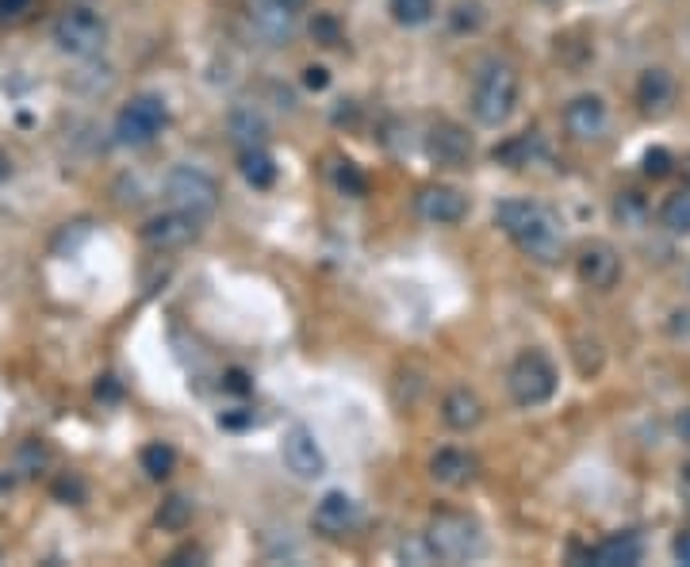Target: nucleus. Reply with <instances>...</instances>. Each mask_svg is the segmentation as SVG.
<instances>
[{
    "mask_svg": "<svg viewBox=\"0 0 690 567\" xmlns=\"http://www.w3.org/2000/svg\"><path fill=\"white\" fill-rule=\"evenodd\" d=\"M671 165H675V157H671V150H664V146H652L649 154H644V173L649 177H667L671 173Z\"/></svg>",
    "mask_w": 690,
    "mask_h": 567,
    "instance_id": "obj_30",
    "label": "nucleus"
},
{
    "mask_svg": "<svg viewBox=\"0 0 690 567\" xmlns=\"http://www.w3.org/2000/svg\"><path fill=\"white\" fill-rule=\"evenodd\" d=\"M238 169H242L246 185H253V188H273L276 185V162H273V154H269L265 146L242 150V157H238Z\"/></svg>",
    "mask_w": 690,
    "mask_h": 567,
    "instance_id": "obj_21",
    "label": "nucleus"
},
{
    "mask_svg": "<svg viewBox=\"0 0 690 567\" xmlns=\"http://www.w3.org/2000/svg\"><path fill=\"white\" fill-rule=\"evenodd\" d=\"M476 472H479L476 457L464 449H438L430 457V475L441 487H468L476 480Z\"/></svg>",
    "mask_w": 690,
    "mask_h": 567,
    "instance_id": "obj_19",
    "label": "nucleus"
},
{
    "mask_svg": "<svg viewBox=\"0 0 690 567\" xmlns=\"http://www.w3.org/2000/svg\"><path fill=\"white\" fill-rule=\"evenodd\" d=\"M426 544H430L433 559L445 564H468L484 552V533L479 525L461 510H438L426 529Z\"/></svg>",
    "mask_w": 690,
    "mask_h": 567,
    "instance_id": "obj_3",
    "label": "nucleus"
},
{
    "mask_svg": "<svg viewBox=\"0 0 690 567\" xmlns=\"http://www.w3.org/2000/svg\"><path fill=\"white\" fill-rule=\"evenodd\" d=\"M311 32H314V35H322V39H326V47H334V43H337V24H334L330 16H322L319 24L311 27Z\"/></svg>",
    "mask_w": 690,
    "mask_h": 567,
    "instance_id": "obj_34",
    "label": "nucleus"
},
{
    "mask_svg": "<svg viewBox=\"0 0 690 567\" xmlns=\"http://www.w3.org/2000/svg\"><path fill=\"white\" fill-rule=\"evenodd\" d=\"M9 173H12V162L9 157H0V177H9Z\"/></svg>",
    "mask_w": 690,
    "mask_h": 567,
    "instance_id": "obj_39",
    "label": "nucleus"
},
{
    "mask_svg": "<svg viewBox=\"0 0 690 567\" xmlns=\"http://www.w3.org/2000/svg\"><path fill=\"white\" fill-rule=\"evenodd\" d=\"M35 0H0V20H20L24 12H32Z\"/></svg>",
    "mask_w": 690,
    "mask_h": 567,
    "instance_id": "obj_31",
    "label": "nucleus"
},
{
    "mask_svg": "<svg viewBox=\"0 0 690 567\" xmlns=\"http://www.w3.org/2000/svg\"><path fill=\"white\" fill-rule=\"evenodd\" d=\"M449 24H453V32H479L484 27V4L479 0H461V4H453V12H449Z\"/></svg>",
    "mask_w": 690,
    "mask_h": 567,
    "instance_id": "obj_27",
    "label": "nucleus"
},
{
    "mask_svg": "<svg viewBox=\"0 0 690 567\" xmlns=\"http://www.w3.org/2000/svg\"><path fill=\"white\" fill-rule=\"evenodd\" d=\"M276 4H281V9H288L292 16H299V12H304L307 4H311V0H276Z\"/></svg>",
    "mask_w": 690,
    "mask_h": 567,
    "instance_id": "obj_37",
    "label": "nucleus"
},
{
    "mask_svg": "<svg viewBox=\"0 0 690 567\" xmlns=\"http://www.w3.org/2000/svg\"><path fill=\"white\" fill-rule=\"evenodd\" d=\"M507 388H510V399H514L518 406H526V411L545 406L560 388L557 365H552L542 350L518 353L514 365H510V373H507Z\"/></svg>",
    "mask_w": 690,
    "mask_h": 567,
    "instance_id": "obj_4",
    "label": "nucleus"
},
{
    "mask_svg": "<svg viewBox=\"0 0 690 567\" xmlns=\"http://www.w3.org/2000/svg\"><path fill=\"white\" fill-rule=\"evenodd\" d=\"M675 434H679L682 445H690V411H682L679 418H675Z\"/></svg>",
    "mask_w": 690,
    "mask_h": 567,
    "instance_id": "obj_35",
    "label": "nucleus"
},
{
    "mask_svg": "<svg viewBox=\"0 0 690 567\" xmlns=\"http://www.w3.org/2000/svg\"><path fill=\"white\" fill-rule=\"evenodd\" d=\"M281 457H284V468H288L296 480H319V475L326 472V452H322L319 437L307 426H299V422L284 429Z\"/></svg>",
    "mask_w": 690,
    "mask_h": 567,
    "instance_id": "obj_9",
    "label": "nucleus"
},
{
    "mask_svg": "<svg viewBox=\"0 0 690 567\" xmlns=\"http://www.w3.org/2000/svg\"><path fill=\"white\" fill-rule=\"evenodd\" d=\"M227 388H230V391H250V380H246L242 373H230V376H227Z\"/></svg>",
    "mask_w": 690,
    "mask_h": 567,
    "instance_id": "obj_36",
    "label": "nucleus"
},
{
    "mask_svg": "<svg viewBox=\"0 0 690 567\" xmlns=\"http://www.w3.org/2000/svg\"><path fill=\"white\" fill-rule=\"evenodd\" d=\"M564 131L572 134L575 142H598L606 131H610V108H606L603 96L583 93L575 101H568L564 108Z\"/></svg>",
    "mask_w": 690,
    "mask_h": 567,
    "instance_id": "obj_13",
    "label": "nucleus"
},
{
    "mask_svg": "<svg viewBox=\"0 0 690 567\" xmlns=\"http://www.w3.org/2000/svg\"><path fill=\"white\" fill-rule=\"evenodd\" d=\"M682 173H687V180H690V154H687V162H682Z\"/></svg>",
    "mask_w": 690,
    "mask_h": 567,
    "instance_id": "obj_40",
    "label": "nucleus"
},
{
    "mask_svg": "<svg viewBox=\"0 0 690 567\" xmlns=\"http://www.w3.org/2000/svg\"><path fill=\"white\" fill-rule=\"evenodd\" d=\"M304 85L307 88H326L330 85V73L322 70V66H307V70H304Z\"/></svg>",
    "mask_w": 690,
    "mask_h": 567,
    "instance_id": "obj_32",
    "label": "nucleus"
},
{
    "mask_svg": "<svg viewBox=\"0 0 690 567\" xmlns=\"http://www.w3.org/2000/svg\"><path fill=\"white\" fill-rule=\"evenodd\" d=\"M361 521V503L345 491H326L311 510V529L322 536H345Z\"/></svg>",
    "mask_w": 690,
    "mask_h": 567,
    "instance_id": "obj_12",
    "label": "nucleus"
},
{
    "mask_svg": "<svg viewBox=\"0 0 690 567\" xmlns=\"http://www.w3.org/2000/svg\"><path fill=\"white\" fill-rule=\"evenodd\" d=\"M55 43L62 55L96 58L104 50V43H108V24L88 9H70L55 20Z\"/></svg>",
    "mask_w": 690,
    "mask_h": 567,
    "instance_id": "obj_7",
    "label": "nucleus"
},
{
    "mask_svg": "<svg viewBox=\"0 0 690 567\" xmlns=\"http://www.w3.org/2000/svg\"><path fill=\"white\" fill-rule=\"evenodd\" d=\"M227 131L238 150H253V146H265L269 142V123L261 119V111H253V108H238L235 116L227 119Z\"/></svg>",
    "mask_w": 690,
    "mask_h": 567,
    "instance_id": "obj_20",
    "label": "nucleus"
},
{
    "mask_svg": "<svg viewBox=\"0 0 690 567\" xmlns=\"http://www.w3.org/2000/svg\"><path fill=\"white\" fill-rule=\"evenodd\" d=\"M472 150H476L472 134L461 123H453V119H438L426 131V157L433 165H441V169H464L472 162Z\"/></svg>",
    "mask_w": 690,
    "mask_h": 567,
    "instance_id": "obj_10",
    "label": "nucleus"
},
{
    "mask_svg": "<svg viewBox=\"0 0 690 567\" xmlns=\"http://www.w3.org/2000/svg\"><path fill=\"white\" fill-rule=\"evenodd\" d=\"M189 521H192V503L185 495H169L162 506H157V525L169 529V533L189 529Z\"/></svg>",
    "mask_w": 690,
    "mask_h": 567,
    "instance_id": "obj_25",
    "label": "nucleus"
},
{
    "mask_svg": "<svg viewBox=\"0 0 690 567\" xmlns=\"http://www.w3.org/2000/svg\"><path fill=\"white\" fill-rule=\"evenodd\" d=\"M679 491H682V498L690 503V464H682V472H679Z\"/></svg>",
    "mask_w": 690,
    "mask_h": 567,
    "instance_id": "obj_38",
    "label": "nucleus"
},
{
    "mask_svg": "<svg viewBox=\"0 0 690 567\" xmlns=\"http://www.w3.org/2000/svg\"><path fill=\"white\" fill-rule=\"evenodd\" d=\"M441 422L456 434H468L484 422V399L472 388H453L445 399H441Z\"/></svg>",
    "mask_w": 690,
    "mask_h": 567,
    "instance_id": "obj_18",
    "label": "nucleus"
},
{
    "mask_svg": "<svg viewBox=\"0 0 690 567\" xmlns=\"http://www.w3.org/2000/svg\"><path fill=\"white\" fill-rule=\"evenodd\" d=\"M659 223H664V231L687 238L690 234V188H679V192L667 196L664 208H659Z\"/></svg>",
    "mask_w": 690,
    "mask_h": 567,
    "instance_id": "obj_22",
    "label": "nucleus"
},
{
    "mask_svg": "<svg viewBox=\"0 0 690 567\" xmlns=\"http://www.w3.org/2000/svg\"><path fill=\"white\" fill-rule=\"evenodd\" d=\"M518 101H522V78L510 62H491L479 66L476 85H472V116L484 127H502L510 116L518 111Z\"/></svg>",
    "mask_w": 690,
    "mask_h": 567,
    "instance_id": "obj_2",
    "label": "nucleus"
},
{
    "mask_svg": "<svg viewBox=\"0 0 690 567\" xmlns=\"http://www.w3.org/2000/svg\"><path fill=\"white\" fill-rule=\"evenodd\" d=\"M169 123V108L162 96H134L131 104H123V111L116 116V142L119 146H150L157 134Z\"/></svg>",
    "mask_w": 690,
    "mask_h": 567,
    "instance_id": "obj_6",
    "label": "nucleus"
},
{
    "mask_svg": "<svg viewBox=\"0 0 690 567\" xmlns=\"http://www.w3.org/2000/svg\"><path fill=\"white\" fill-rule=\"evenodd\" d=\"M388 12L400 27H423L433 20L438 4L433 0H388Z\"/></svg>",
    "mask_w": 690,
    "mask_h": 567,
    "instance_id": "obj_23",
    "label": "nucleus"
},
{
    "mask_svg": "<svg viewBox=\"0 0 690 567\" xmlns=\"http://www.w3.org/2000/svg\"><path fill=\"white\" fill-rule=\"evenodd\" d=\"M165 200L177 211L192 218H212L215 208H219V185L207 177L204 169H192V165H177V169L165 177Z\"/></svg>",
    "mask_w": 690,
    "mask_h": 567,
    "instance_id": "obj_5",
    "label": "nucleus"
},
{
    "mask_svg": "<svg viewBox=\"0 0 690 567\" xmlns=\"http://www.w3.org/2000/svg\"><path fill=\"white\" fill-rule=\"evenodd\" d=\"M534 146L537 139L534 134H518V139H510L502 150H495V162H507V165H530V157H534Z\"/></svg>",
    "mask_w": 690,
    "mask_h": 567,
    "instance_id": "obj_28",
    "label": "nucleus"
},
{
    "mask_svg": "<svg viewBox=\"0 0 690 567\" xmlns=\"http://www.w3.org/2000/svg\"><path fill=\"white\" fill-rule=\"evenodd\" d=\"M587 559L598 567H633L644 559V541L637 533H610L587 552Z\"/></svg>",
    "mask_w": 690,
    "mask_h": 567,
    "instance_id": "obj_17",
    "label": "nucleus"
},
{
    "mask_svg": "<svg viewBox=\"0 0 690 567\" xmlns=\"http://www.w3.org/2000/svg\"><path fill=\"white\" fill-rule=\"evenodd\" d=\"M614 215H618L621 226H641L649 218V203H644L641 192H618L614 200Z\"/></svg>",
    "mask_w": 690,
    "mask_h": 567,
    "instance_id": "obj_26",
    "label": "nucleus"
},
{
    "mask_svg": "<svg viewBox=\"0 0 690 567\" xmlns=\"http://www.w3.org/2000/svg\"><path fill=\"white\" fill-rule=\"evenodd\" d=\"M334 180H337V188H342L345 196H365V177L357 173V165L354 162H337V169H334Z\"/></svg>",
    "mask_w": 690,
    "mask_h": 567,
    "instance_id": "obj_29",
    "label": "nucleus"
},
{
    "mask_svg": "<svg viewBox=\"0 0 690 567\" xmlns=\"http://www.w3.org/2000/svg\"><path fill=\"white\" fill-rule=\"evenodd\" d=\"M418 215H423L426 223L453 226L468 215V200H464V192L453 185H426L423 192H418Z\"/></svg>",
    "mask_w": 690,
    "mask_h": 567,
    "instance_id": "obj_14",
    "label": "nucleus"
},
{
    "mask_svg": "<svg viewBox=\"0 0 690 567\" xmlns=\"http://www.w3.org/2000/svg\"><path fill=\"white\" fill-rule=\"evenodd\" d=\"M675 93H679L675 78L667 70H659V66L644 70L641 81H637V104H641L644 116H664V111H671Z\"/></svg>",
    "mask_w": 690,
    "mask_h": 567,
    "instance_id": "obj_16",
    "label": "nucleus"
},
{
    "mask_svg": "<svg viewBox=\"0 0 690 567\" xmlns=\"http://www.w3.org/2000/svg\"><path fill=\"white\" fill-rule=\"evenodd\" d=\"M0 559H4V552H0Z\"/></svg>",
    "mask_w": 690,
    "mask_h": 567,
    "instance_id": "obj_41",
    "label": "nucleus"
},
{
    "mask_svg": "<svg viewBox=\"0 0 690 567\" xmlns=\"http://www.w3.org/2000/svg\"><path fill=\"white\" fill-rule=\"evenodd\" d=\"M200 234V218L185 215V211H162V215L146 218V226H142V241H146L150 249H157V253H177V249L192 246Z\"/></svg>",
    "mask_w": 690,
    "mask_h": 567,
    "instance_id": "obj_11",
    "label": "nucleus"
},
{
    "mask_svg": "<svg viewBox=\"0 0 690 567\" xmlns=\"http://www.w3.org/2000/svg\"><path fill=\"white\" fill-rule=\"evenodd\" d=\"M250 20L253 32L269 43V47H284L296 35V16L288 9H281L276 0H250Z\"/></svg>",
    "mask_w": 690,
    "mask_h": 567,
    "instance_id": "obj_15",
    "label": "nucleus"
},
{
    "mask_svg": "<svg viewBox=\"0 0 690 567\" xmlns=\"http://www.w3.org/2000/svg\"><path fill=\"white\" fill-rule=\"evenodd\" d=\"M671 552H675V559H679V564H687V567H690V529H682V533L675 536Z\"/></svg>",
    "mask_w": 690,
    "mask_h": 567,
    "instance_id": "obj_33",
    "label": "nucleus"
},
{
    "mask_svg": "<svg viewBox=\"0 0 690 567\" xmlns=\"http://www.w3.org/2000/svg\"><path fill=\"white\" fill-rule=\"evenodd\" d=\"M626 264H621V253L610 246V241L595 238V241H583L580 253H575V276H580L583 288H595V292H610L614 284L621 280Z\"/></svg>",
    "mask_w": 690,
    "mask_h": 567,
    "instance_id": "obj_8",
    "label": "nucleus"
},
{
    "mask_svg": "<svg viewBox=\"0 0 690 567\" xmlns=\"http://www.w3.org/2000/svg\"><path fill=\"white\" fill-rule=\"evenodd\" d=\"M139 464L150 480H165V475L177 468V452H172V445H165V441H150L146 449L139 452Z\"/></svg>",
    "mask_w": 690,
    "mask_h": 567,
    "instance_id": "obj_24",
    "label": "nucleus"
},
{
    "mask_svg": "<svg viewBox=\"0 0 690 567\" xmlns=\"http://www.w3.org/2000/svg\"><path fill=\"white\" fill-rule=\"evenodd\" d=\"M495 223L510 234L522 253L537 264H557L564 257V226L560 215L542 200H502L495 208Z\"/></svg>",
    "mask_w": 690,
    "mask_h": 567,
    "instance_id": "obj_1",
    "label": "nucleus"
}]
</instances>
